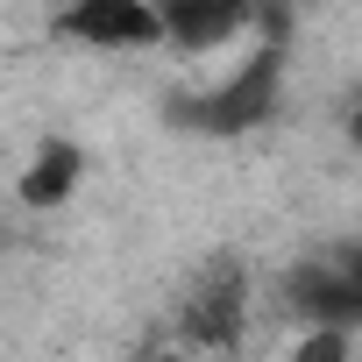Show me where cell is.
Returning a JSON list of instances; mask_svg holds the SVG:
<instances>
[{
    "label": "cell",
    "mask_w": 362,
    "mask_h": 362,
    "mask_svg": "<svg viewBox=\"0 0 362 362\" xmlns=\"http://www.w3.org/2000/svg\"><path fill=\"white\" fill-rule=\"evenodd\" d=\"M270 107H277V43H263V50H256L242 71H228L221 86L192 93L170 121H177V128H199V135H249L256 121H270Z\"/></svg>",
    "instance_id": "1"
},
{
    "label": "cell",
    "mask_w": 362,
    "mask_h": 362,
    "mask_svg": "<svg viewBox=\"0 0 362 362\" xmlns=\"http://www.w3.org/2000/svg\"><path fill=\"white\" fill-rule=\"evenodd\" d=\"M50 29L86 43V50H114L121 57V50H156L163 43V8L156 0H64Z\"/></svg>",
    "instance_id": "2"
},
{
    "label": "cell",
    "mask_w": 362,
    "mask_h": 362,
    "mask_svg": "<svg viewBox=\"0 0 362 362\" xmlns=\"http://www.w3.org/2000/svg\"><path fill=\"white\" fill-rule=\"evenodd\" d=\"M156 8H163V43L170 50L206 57V50H228L235 36H249L270 0H156Z\"/></svg>",
    "instance_id": "3"
},
{
    "label": "cell",
    "mask_w": 362,
    "mask_h": 362,
    "mask_svg": "<svg viewBox=\"0 0 362 362\" xmlns=\"http://www.w3.org/2000/svg\"><path fill=\"white\" fill-rule=\"evenodd\" d=\"M177 334H185V348H235L249 334V284H242V270H214L206 291L177 313Z\"/></svg>",
    "instance_id": "4"
},
{
    "label": "cell",
    "mask_w": 362,
    "mask_h": 362,
    "mask_svg": "<svg viewBox=\"0 0 362 362\" xmlns=\"http://www.w3.org/2000/svg\"><path fill=\"white\" fill-rule=\"evenodd\" d=\"M78 177H86V149H78L71 135H50V142L29 156V170L15 177V206H29V214H57V206H71Z\"/></svg>",
    "instance_id": "5"
},
{
    "label": "cell",
    "mask_w": 362,
    "mask_h": 362,
    "mask_svg": "<svg viewBox=\"0 0 362 362\" xmlns=\"http://www.w3.org/2000/svg\"><path fill=\"white\" fill-rule=\"evenodd\" d=\"M284 362H355V327H291Z\"/></svg>",
    "instance_id": "6"
},
{
    "label": "cell",
    "mask_w": 362,
    "mask_h": 362,
    "mask_svg": "<svg viewBox=\"0 0 362 362\" xmlns=\"http://www.w3.org/2000/svg\"><path fill=\"white\" fill-rule=\"evenodd\" d=\"M341 142H348V149L362 156V86H355V93L341 100Z\"/></svg>",
    "instance_id": "7"
},
{
    "label": "cell",
    "mask_w": 362,
    "mask_h": 362,
    "mask_svg": "<svg viewBox=\"0 0 362 362\" xmlns=\"http://www.w3.org/2000/svg\"><path fill=\"white\" fill-rule=\"evenodd\" d=\"M149 362H192V355H149Z\"/></svg>",
    "instance_id": "8"
}]
</instances>
